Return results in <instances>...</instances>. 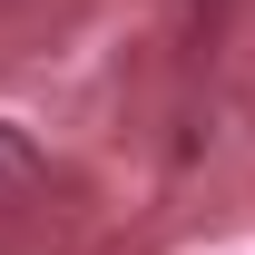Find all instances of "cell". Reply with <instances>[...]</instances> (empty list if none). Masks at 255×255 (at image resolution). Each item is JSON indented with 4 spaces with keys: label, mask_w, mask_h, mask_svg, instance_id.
<instances>
[{
    "label": "cell",
    "mask_w": 255,
    "mask_h": 255,
    "mask_svg": "<svg viewBox=\"0 0 255 255\" xmlns=\"http://www.w3.org/2000/svg\"><path fill=\"white\" fill-rule=\"evenodd\" d=\"M30 187H39V147L0 118V196H30Z\"/></svg>",
    "instance_id": "6da1fadb"
}]
</instances>
